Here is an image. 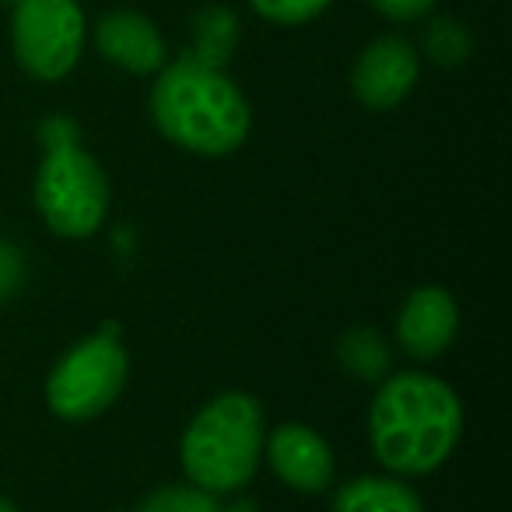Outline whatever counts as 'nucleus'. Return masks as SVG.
<instances>
[{
	"label": "nucleus",
	"instance_id": "4468645a",
	"mask_svg": "<svg viewBox=\"0 0 512 512\" xmlns=\"http://www.w3.org/2000/svg\"><path fill=\"white\" fill-rule=\"evenodd\" d=\"M221 502L218 495H207L197 484H165V488L151 491L141 502L137 512H218Z\"/></svg>",
	"mask_w": 512,
	"mask_h": 512
},
{
	"label": "nucleus",
	"instance_id": "aec40b11",
	"mask_svg": "<svg viewBox=\"0 0 512 512\" xmlns=\"http://www.w3.org/2000/svg\"><path fill=\"white\" fill-rule=\"evenodd\" d=\"M0 512H18V509L11 502H4V498H0Z\"/></svg>",
	"mask_w": 512,
	"mask_h": 512
},
{
	"label": "nucleus",
	"instance_id": "a211bd4d",
	"mask_svg": "<svg viewBox=\"0 0 512 512\" xmlns=\"http://www.w3.org/2000/svg\"><path fill=\"white\" fill-rule=\"evenodd\" d=\"M369 4L390 22H414L435 8V0H369Z\"/></svg>",
	"mask_w": 512,
	"mask_h": 512
},
{
	"label": "nucleus",
	"instance_id": "f3484780",
	"mask_svg": "<svg viewBox=\"0 0 512 512\" xmlns=\"http://www.w3.org/2000/svg\"><path fill=\"white\" fill-rule=\"evenodd\" d=\"M25 281V256L11 242H0V302L11 299V295L22 288Z\"/></svg>",
	"mask_w": 512,
	"mask_h": 512
},
{
	"label": "nucleus",
	"instance_id": "f8f14e48",
	"mask_svg": "<svg viewBox=\"0 0 512 512\" xmlns=\"http://www.w3.org/2000/svg\"><path fill=\"white\" fill-rule=\"evenodd\" d=\"M341 365L355 379H362V383H383L393 365L390 344L376 330H365V327L348 330L341 337Z\"/></svg>",
	"mask_w": 512,
	"mask_h": 512
},
{
	"label": "nucleus",
	"instance_id": "6e6552de",
	"mask_svg": "<svg viewBox=\"0 0 512 512\" xmlns=\"http://www.w3.org/2000/svg\"><path fill=\"white\" fill-rule=\"evenodd\" d=\"M264 446L274 474L288 488L302 491V495H316V491L330 488V481H334V453H330L327 439L309 425L274 428L264 439Z\"/></svg>",
	"mask_w": 512,
	"mask_h": 512
},
{
	"label": "nucleus",
	"instance_id": "39448f33",
	"mask_svg": "<svg viewBox=\"0 0 512 512\" xmlns=\"http://www.w3.org/2000/svg\"><path fill=\"white\" fill-rule=\"evenodd\" d=\"M123 383H127V351L109 327L106 334L85 337L78 348L60 358L46 383V400L57 418L88 421L120 397Z\"/></svg>",
	"mask_w": 512,
	"mask_h": 512
},
{
	"label": "nucleus",
	"instance_id": "dca6fc26",
	"mask_svg": "<svg viewBox=\"0 0 512 512\" xmlns=\"http://www.w3.org/2000/svg\"><path fill=\"white\" fill-rule=\"evenodd\" d=\"M425 46L439 64H460V60L470 53L467 32H463L456 22H449V18H442V22H435L432 29H428Z\"/></svg>",
	"mask_w": 512,
	"mask_h": 512
},
{
	"label": "nucleus",
	"instance_id": "9d476101",
	"mask_svg": "<svg viewBox=\"0 0 512 512\" xmlns=\"http://www.w3.org/2000/svg\"><path fill=\"white\" fill-rule=\"evenodd\" d=\"M95 46L109 64L130 74H158L165 67V39L141 11H109L95 25Z\"/></svg>",
	"mask_w": 512,
	"mask_h": 512
},
{
	"label": "nucleus",
	"instance_id": "f257e3e1",
	"mask_svg": "<svg viewBox=\"0 0 512 512\" xmlns=\"http://www.w3.org/2000/svg\"><path fill=\"white\" fill-rule=\"evenodd\" d=\"M463 432V404L449 383L425 372H397L379 383L369 411V442L390 474H432Z\"/></svg>",
	"mask_w": 512,
	"mask_h": 512
},
{
	"label": "nucleus",
	"instance_id": "0eeeda50",
	"mask_svg": "<svg viewBox=\"0 0 512 512\" xmlns=\"http://www.w3.org/2000/svg\"><path fill=\"white\" fill-rule=\"evenodd\" d=\"M418 53L404 36H379L358 53L351 92L365 109H393L418 85Z\"/></svg>",
	"mask_w": 512,
	"mask_h": 512
},
{
	"label": "nucleus",
	"instance_id": "1a4fd4ad",
	"mask_svg": "<svg viewBox=\"0 0 512 512\" xmlns=\"http://www.w3.org/2000/svg\"><path fill=\"white\" fill-rule=\"evenodd\" d=\"M460 327V309L453 295L439 285L414 288L397 316V341L411 358H439L453 344Z\"/></svg>",
	"mask_w": 512,
	"mask_h": 512
},
{
	"label": "nucleus",
	"instance_id": "ddd939ff",
	"mask_svg": "<svg viewBox=\"0 0 512 512\" xmlns=\"http://www.w3.org/2000/svg\"><path fill=\"white\" fill-rule=\"evenodd\" d=\"M235 15L228 8H204L193 18V39H197V50L193 57L204 60L211 67H221V60L232 53L235 46Z\"/></svg>",
	"mask_w": 512,
	"mask_h": 512
},
{
	"label": "nucleus",
	"instance_id": "f03ea898",
	"mask_svg": "<svg viewBox=\"0 0 512 512\" xmlns=\"http://www.w3.org/2000/svg\"><path fill=\"white\" fill-rule=\"evenodd\" d=\"M151 116L172 144L207 158L228 155L249 134V106L235 81L197 57H183L158 71Z\"/></svg>",
	"mask_w": 512,
	"mask_h": 512
},
{
	"label": "nucleus",
	"instance_id": "6ab92c4d",
	"mask_svg": "<svg viewBox=\"0 0 512 512\" xmlns=\"http://www.w3.org/2000/svg\"><path fill=\"white\" fill-rule=\"evenodd\" d=\"M218 512H260V509H256V505L249 502V498H235L232 505H221Z\"/></svg>",
	"mask_w": 512,
	"mask_h": 512
},
{
	"label": "nucleus",
	"instance_id": "7ed1b4c3",
	"mask_svg": "<svg viewBox=\"0 0 512 512\" xmlns=\"http://www.w3.org/2000/svg\"><path fill=\"white\" fill-rule=\"evenodd\" d=\"M264 453V411L249 393H221L190 421L179 442L190 484L232 495L253 481Z\"/></svg>",
	"mask_w": 512,
	"mask_h": 512
},
{
	"label": "nucleus",
	"instance_id": "9b49d317",
	"mask_svg": "<svg viewBox=\"0 0 512 512\" xmlns=\"http://www.w3.org/2000/svg\"><path fill=\"white\" fill-rule=\"evenodd\" d=\"M330 512H425V502L400 477H355L337 488Z\"/></svg>",
	"mask_w": 512,
	"mask_h": 512
},
{
	"label": "nucleus",
	"instance_id": "423d86ee",
	"mask_svg": "<svg viewBox=\"0 0 512 512\" xmlns=\"http://www.w3.org/2000/svg\"><path fill=\"white\" fill-rule=\"evenodd\" d=\"M11 46L25 74L60 81L85 50V15L74 0H15Z\"/></svg>",
	"mask_w": 512,
	"mask_h": 512
},
{
	"label": "nucleus",
	"instance_id": "2eb2a0df",
	"mask_svg": "<svg viewBox=\"0 0 512 512\" xmlns=\"http://www.w3.org/2000/svg\"><path fill=\"white\" fill-rule=\"evenodd\" d=\"M334 0H249V8L274 25H306L320 18Z\"/></svg>",
	"mask_w": 512,
	"mask_h": 512
},
{
	"label": "nucleus",
	"instance_id": "20e7f679",
	"mask_svg": "<svg viewBox=\"0 0 512 512\" xmlns=\"http://www.w3.org/2000/svg\"><path fill=\"white\" fill-rule=\"evenodd\" d=\"M46 158L36 176V204L43 221L64 239H85L102 225L109 207V183L102 165L78 144L71 120L43 127Z\"/></svg>",
	"mask_w": 512,
	"mask_h": 512
}]
</instances>
